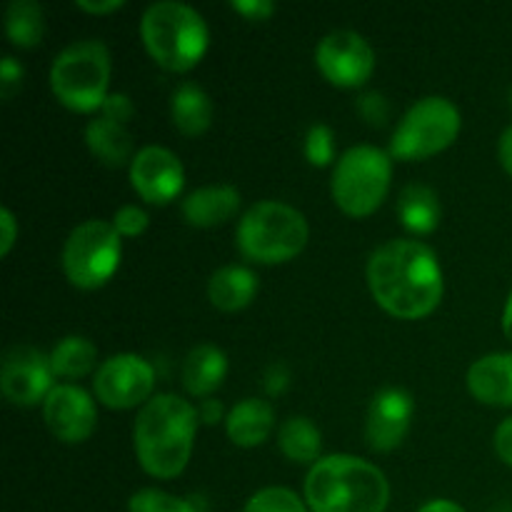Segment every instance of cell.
Segmentation results:
<instances>
[{
	"label": "cell",
	"instance_id": "obj_1",
	"mask_svg": "<svg viewBox=\"0 0 512 512\" xmlns=\"http://www.w3.org/2000/svg\"><path fill=\"white\" fill-rule=\"evenodd\" d=\"M368 285L383 310L403 320L433 313L443 300V268L433 250L420 240L395 238L373 250Z\"/></svg>",
	"mask_w": 512,
	"mask_h": 512
},
{
	"label": "cell",
	"instance_id": "obj_2",
	"mask_svg": "<svg viewBox=\"0 0 512 512\" xmlns=\"http://www.w3.org/2000/svg\"><path fill=\"white\" fill-rule=\"evenodd\" d=\"M198 408L180 395L163 393L140 408L133 428V445L140 468L153 478H175L193 455Z\"/></svg>",
	"mask_w": 512,
	"mask_h": 512
},
{
	"label": "cell",
	"instance_id": "obj_3",
	"mask_svg": "<svg viewBox=\"0 0 512 512\" xmlns=\"http://www.w3.org/2000/svg\"><path fill=\"white\" fill-rule=\"evenodd\" d=\"M305 500L313 512H383L390 485L380 468L355 455H328L310 468Z\"/></svg>",
	"mask_w": 512,
	"mask_h": 512
},
{
	"label": "cell",
	"instance_id": "obj_4",
	"mask_svg": "<svg viewBox=\"0 0 512 512\" xmlns=\"http://www.w3.org/2000/svg\"><path fill=\"white\" fill-rule=\"evenodd\" d=\"M140 38L158 65L173 73L195 68L208 50V25L203 15L180 0L148 5L140 18Z\"/></svg>",
	"mask_w": 512,
	"mask_h": 512
},
{
	"label": "cell",
	"instance_id": "obj_5",
	"mask_svg": "<svg viewBox=\"0 0 512 512\" xmlns=\"http://www.w3.org/2000/svg\"><path fill=\"white\" fill-rule=\"evenodd\" d=\"M308 220L298 208L280 200H260L240 218L238 250L253 263H288L308 245Z\"/></svg>",
	"mask_w": 512,
	"mask_h": 512
},
{
	"label": "cell",
	"instance_id": "obj_6",
	"mask_svg": "<svg viewBox=\"0 0 512 512\" xmlns=\"http://www.w3.org/2000/svg\"><path fill=\"white\" fill-rule=\"evenodd\" d=\"M110 53L103 40L85 38L65 45L50 68V88L70 110L93 113L108 98Z\"/></svg>",
	"mask_w": 512,
	"mask_h": 512
},
{
	"label": "cell",
	"instance_id": "obj_7",
	"mask_svg": "<svg viewBox=\"0 0 512 512\" xmlns=\"http://www.w3.org/2000/svg\"><path fill=\"white\" fill-rule=\"evenodd\" d=\"M393 178V163L385 150L375 145H353L333 168V200L353 218L375 213L383 205Z\"/></svg>",
	"mask_w": 512,
	"mask_h": 512
},
{
	"label": "cell",
	"instance_id": "obj_8",
	"mask_svg": "<svg viewBox=\"0 0 512 512\" xmlns=\"http://www.w3.org/2000/svg\"><path fill=\"white\" fill-rule=\"evenodd\" d=\"M460 110L443 95H428L408 108L390 140V155L398 160H423L440 153L460 133Z\"/></svg>",
	"mask_w": 512,
	"mask_h": 512
},
{
	"label": "cell",
	"instance_id": "obj_9",
	"mask_svg": "<svg viewBox=\"0 0 512 512\" xmlns=\"http://www.w3.org/2000/svg\"><path fill=\"white\" fill-rule=\"evenodd\" d=\"M123 255L120 233L108 220H85L75 225L60 253L63 273L75 288L95 290L115 275Z\"/></svg>",
	"mask_w": 512,
	"mask_h": 512
},
{
	"label": "cell",
	"instance_id": "obj_10",
	"mask_svg": "<svg viewBox=\"0 0 512 512\" xmlns=\"http://www.w3.org/2000/svg\"><path fill=\"white\" fill-rule=\"evenodd\" d=\"M155 385V370L135 353H120L103 360L95 370V398L113 410H128L148 403Z\"/></svg>",
	"mask_w": 512,
	"mask_h": 512
},
{
	"label": "cell",
	"instance_id": "obj_11",
	"mask_svg": "<svg viewBox=\"0 0 512 512\" xmlns=\"http://www.w3.org/2000/svg\"><path fill=\"white\" fill-rule=\"evenodd\" d=\"M53 363L50 355L43 350L33 348V345H13L8 353L3 355V365H0V390H3L5 400L20 408H30L38 405L40 400L50 395L53 385Z\"/></svg>",
	"mask_w": 512,
	"mask_h": 512
},
{
	"label": "cell",
	"instance_id": "obj_12",
	"mask_svg": "<svg viewBox=\"0 0 512 512\" xmlns=\"http://www.w3.org/2000/svg\"><path fill=\"white\" fill-rule=\"evenodd\" d=\"M320 73L340 88H358L373 75L375 50L355 30H333L315 48Z\"/></svg>",
	"mask_w": 512,
	"mask_h": 512
},
{
	"label": "cell",
	"instance_id": "obj_13",
	"mask_svg": "<svg viewBox=\"0 0 512 512\" xmlns=\"http://www.w3.org/2000/svg\"><path fill=\"white\" fill-rule=\"evenodd\" d=\"M130 183L145 203L168 205L185 185L183 163L163 145H145L130 163Z\"/></svg>",
	"mask_w": 512,
	"mask_h": 512
},
{
	"label": "cell",
	"instance_id": "obj_14",
	"mask_svg": "<svg viewBox=\"0 0 512 512\" xmlns=\"http://www.w3.org/2000/svg\"><path fill=\"white\" fill-rule=\"evenodd\" d=\"M43 418L50 433L63 443H85L98 425L95 400L78 385H55L43 403Z\"/></svg>",
	"mask_w": 512,
	"mask_h": 512
},
{
	"label": "cell",
	"instance_id": "obj_15",
	"mask_svg": "<svg viewBox=\"0 0 512 512\" xmlns=\"http://www.w3.org/2000/svg\"><path fill=\"white\" fill-rule=\"evenodd\" d=\"M415 400L403 388H383L375 393L365 420V438L378 453H390L398 448L408 435L413 423Z\"/></svg>",
	"mask_w": 512,
	"mask_h": 512
},
{
	"label": "cell",
	"instance_id": "obj_16",
	"mask_svg": "<svg viewBox=\"0 0 512 512\" xmlns=\"http://www.w3.org/2000/svg\"><path fill=\"white\" fill-rule=\"evenodd\" d=\"M468 388L475 400L512 408V353H490L468 370Z\"/></svg>",
	"mask_w": 512,
	"mask_h": 512
},
{
	"label": "cell",
	"instance_id": "obj_17",
	"mask_svg": "<svg viewBox=\"0 0 512 512\" xmlns=\"http://www.w3.org/2000/svg\"><path fill=\"white\" fill-rule=\"evenodd\" d=\"M240 208V193L233 185H205V188L193 190L185 195L183 205V218L193 228H215L223 225L225 220L233 218Z\"/></svg>",
	"mask_w": 512,
	"mask_h": 512
},
{
	"label": "cell",
	"instance_id": "obj_18",
	"mask_svg": "<svg viewBox=\"0 0 512 512\" xmlns=\"http://www.w3.org/2000/svg\"><path fill=\"white\" fill-rule=\"evenodd\" d=\"M228 375V355L218 345L200 343L185 355L180 378H183L185 390L195 398H208L223 385Z\"/></svg>",
	"mask_w": 512,
	"mask_h": 512
},
{
	"label": "cell",
	"instance_id": "obj_19",
	"mask_svg": "<svg viewBox=\"0 0 512 512\" xmlns=\"http://www.w3.org/2000/svg\"><path fill=\"white\" fill-rule=\"evenodd\" d=\"M275 425V413L273 405L268 400L260 398H245L240 403L233 405V410L225 418V430H228V438L233 440L240 448H255V445H263L268 440V435L273 433Z\"/></svg>",
	"mask_w": 512,
	"mask_h": 512
},
{
	"label": "cell",
	"instance_id": "obj_20",
	"mask_svg": "<svg viewBox=\"0 0 512 512\" xmlns=\"http://www.w3.org/2000/svg\"><path fill=\"white\" fill-rule=\"evenodd\" d=\"M255 293H258V275L245 265H223L208 280L210 303L225 313L248 308Z\"/></svg>",
	"mask_w": 512,
	"mask_h": 512
},
{
	"label": "cell",
	"instance_id": "obj_21",
	"mask_svg": "<svg viewBox=\"0 0 512 512\" xmlns=\"http://www.w3.org/2000/svg\"><path fill=\"white\" fill-rule=\"evenodd\" d=\"M85 143H88L90 153L103 165H110V168H120L130 158H135L130 130L123 123H118V120L105 118V115H95L85 125Z\"/></svg>",
	"mask_w": 512,
	"mask_h": 512
},
{
	"label": "cell",
	"instance_id": "obj_22",
	"mask_svg": "<svg viewBox=\"0 0 512 512\" xmlns=\"http://www.w3.org/2000/svg\"><path fill=\"white\" fill-rule=\"evenodd\" d=\"M170 118L183 135H200L213 123V100L198 83H180L170 98Z\"/></svg>",
	"mask_w": 512,
	"mask_h": 512
},
{
	"label": "cell",
	"instance_id": "obj_23",
	"mask_svg": "<svg viewBox=\"0 0 512 512\" xmlns=\"http://www.w3.org/2000/svg\"><path fill=\"white\" fill-rule=\"evenodd\" d=\"M398 215L410 233H433L440 223V215H443L438 193L423 183L405 185L398 198Z\"/></svg>",
	"mask_w": 512,
	"mask_h": 512
},
{
	"label": "cell",
	"instance_id": "obj_24",
	"mask_svg": "<svg viewBox=\"0 0 512 512\" xmlns=\"http://www.w3.org/2000/svg\"><path fill=\"white\" fill-rule=\"evenodd\" d=\"M278 445L283 455L293 463L300 465H315L323 450V435H320L318 425L305 415H293L280 425Z\"/></svg>",
	"mask_w": 512,
	"mask_h": 512
},
{
	"label": "cell",
	"instance_id": "obj_25",
	"mask_svg": "<svg viewBox=\"0 0 512 512\" xmlns=\"http://www.w3.org/2000/svg\"><path fill=\"white\" fill-rule=\"evenodd\" d=\"M5 33L18 48H35L45 33V13L35 0H13L5 10Z\"/></svg>",
	"mask_w": 512,
	"mask_h": 512
},
{
	"label": "cell",
	"instance_id": "obj_26",
	"mask_svg": "<svg viewBox=\"0 0 512 512\" xmlns=\"http://www.w3.org/2000/svg\"><path fill=\"white\" fill-rule=\"evenodd\" d=\"M95 360H98V348L83 335H68V338L58 340L50 353L53 373L60 378H83L93 370Z\"/></svg>",
	"mask_w": 512,
	"mask_h": 512
},
{
	"label": "cell",
	"instance_id": "obj_27",
	"mask_svg": "<svg viewBox=\"0 0 512 512\" xmlns=\"http://www.w3.org/2000/svg\"><path fill=\"white\" fill-rule=\"evenodd\" d=\"M128 512H205L200 498H178L163 490H138L128 500Z\"/></svg>",
	"mask_w": 512,
	"mask_h": 512
},
{
	"label": "cell",
	"instance_id": "obj_28",
	"mask_svg": "<svg viewBox=\"0 0 512 512\" xmlns=\"http://www.w3.org/2000/svg\"><path fill=\"white\" fill-rule=\"evenodd\" d=\"M243 512H308V508L293 490L263 488L245 503Z\"/></svg>",
	"mask_w": 512,
	"mask_h": 512
},
{
	"label": "cell",
	"instance_id": "obj_29",
	"mask_svg": "<svg viewBox=\"0 0 512 512\" xmlns=\"http://www.w3.org/2000/svg\"><path fill=\"white\" fill-rule=\"evenodd\" d=\"M305 158L315 168H323L330 160H335V135L325 123L310 125L308 135H305Z\"/></svg>",
	"mask_w": 512,
	"mask_h": 512
},
{
	"label": "cell",
	"instance_id": "obj_30",
	"mask_svg": "<svg viewBox=\"0 0 512 512\" xmlns=\"http://www.w3.org/2000/svg\"><path fill=\"white\" fill-rule=\"evenodd\" d=\"M148 213L140 205H120L113 215V225L120 235L125 238H135V235L145 233L148 228Z\"/></svg>",
	"mask_w": 512,
	"mask_h": 512
},
{
	"label": "cell",
	"instance_id": "obj_31",
	"mask_svg": "<svg viewBox=\"0 0 512 512\" xmlns=\"http://www.w3.org/2000/svg\"><path fill=\"white\" fill-rule=\"evenodd\" d=\"M23 85V65L13 58V55H5L3 63H0V98L10 100Z\"/></svg>",
	"mask_w": 512,
	"mask_h": 512
},
{
	"label": "cell",
	"instance_id": "obj_32",
	"mask_svg": "<svg viewBox=\"0 0 512 512\" xmlns=\"http://www.w3.org/2000/svg\"><path fill=\"white\" fill-rule=\"evenodd\" d=\"M358 110H360V115H363V118L368 120V123H373V125H383L385 120L390 118L388 100H385L380 93L360 95Z\"/></svg>",
	"mask_w": 512,
	"mask_h": 512
},
{
	"label": "cell",
	"instance_id": "obj_33",
	"mask_svg": "<svg viewBox=\"0 0 512 512\" xmlns=\"http://www.w3.org/2000/svg\"><path fill=\"white\" fill-rule=\"evenodd\" d=\"M133 113H135L133 100H130L125 93H108L103 108H100V115L118 120V123H123V125L133 118Z\"/></svg>",
	"mask_w": 512,
	"mask_h": 512
},
{
	"label": "cell",
	"instance_id": "obj_34",
	"mask_svg": "<svg viewBox=\"0 0 512 512\" xmlns=\"http://www.w3.org/2000/svg\"><path fill=\"white\" fill-rule=\"evenodd\" d=\"M230 5L248 20H268L275 13L273 0H233Z\"/></svg>",
	"mask_w": 512,
	"mask_h": 512
},
{
	"label": "cell",
	"instance_id": "obj_35",
	"mask_svg": "<svg viewBox=\"0 0 512 512\" xmlns=\"http://www.w3.org/2000/svg\"><path fill=\"white\" fill-rule=\"evenodd\" d=\"M18 238V220H15L13 210H0V255H8L10 248Z\"/></svg>",
	"mask_w": 512,
	"mask_h": 512
},
{
	"label": "cell",
	"instance_id": "obj_36",
	"mask_svg": "<svg viewBox=\"0 0 512 512\" xmlns=\"http://www.w3.org/2000/svg\"><path fill=\"white\" fill-rule=\"evenodd\" d=\"M495 453H498V458L503 460L505 465L512 468V415L505 418L503 423L498 425V430H495Z\"/></svg>",
	"mask_w": 512,
	"mask_h": 512
},
{
	"label": "cell",
	"instance_id": "obj_37",
	"mask_svg": "<svg viewBox=\"0 0 512 512\" xmlns=\"http://www.w3.org/2000/svg\"><path fill=\"white\" fill-rule=\"evenodd\" d=\"M288 380H290L288 368H285L283 363H275L270 365L268 373H265V388H268V393L278 395L288 388Z\"/></svg>",
	"mask_w": 512,
	"mask_h": 512
},
{
	"label": "cell",
	"instance_id": "obj_38",
	"mask_svg": "<svg viewBox=\"0 0 512 512\" xmlns=\"http://www.w3.org/2000/svg\"><path fill=\"white\" fill-rule=\"evenodd\" d=\"M198 415L205 425H215L218 420H223V403H220V400H213V398L203 400L198 408Z\"/></svg>",
	"mask_w": 512,
	"mask_h": 512
},
{
	"label": "cell",
	"instance_id": "obj_39",
	"mask_svg": "<svg viewBox=\"0 0 512 512\" xmlns=\"http://www.w3.org/2000/svg\"><path fill=\"white\" fill-rule=\"evenodd\" d=\"M78 8L88 10V13H113V10L123 8V0H78Z\"/></svg>",
	"mask_w": 512,
	"mask_h": 512
},
{
	"label": "cell",
	"instance_id": "obj_40",
	"mask_svg": "<svg viewBox=\"0 0 512 512\" xmlns=\"http://www.w3.org/2000/svg\"><path fill=\"white\" fill-rule=\"evenodd\" d=\"M498 158H500V163H503V168L512 175V123L503 130V135H500Z\"/></svg>",
	"mask_w": 512,
	"mask_h": 512
},
{
	"label": "cell",
	"instance_id": "obj_41",
	"mask_svg": "<svg viewBox=\"0 0 512 512\" xmlns=\"http://www.w3.org/2000/svg\"><path fill=\"white\" fill-rule=\"evenodd\" d=\"M418 512H465V510L460 508L458 503H453V500H430V503H425Z\"/></svg>",
	"mask_w": 512,
	"mask_h": 512
},
{
	"label": "cell",
	"instance_id": "obj_42",
	"mask_svg": "<svg viewBox=\"0 0 512 512\" xmlns=\"http://www.w3.org/2000/svg\"><path fill=\"white\" fill-rule=\"evenodd\" d=\"M503 333L505 338L512 340V293L508 295V303H505L503 310Z\"/></svg>",
	"mask_w": 512,
	"mask_h": 512
}]
</instances>
